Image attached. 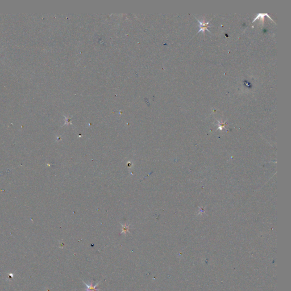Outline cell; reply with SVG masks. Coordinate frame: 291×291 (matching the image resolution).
Instances as JSON below:
<instances>
[{
    "mask_svg": "<svg viewBox=\"0 0 291 291\" xmlns=\"http://www.w3.org/2000/svg\"><path fill=\"white\" fill-rule=\"evenodd\" d=\"M197 20H198V22H199V25H200V30L199 31V32H197V34H198L199 32H201V31H202L203 33H204L205 30H207L208 32H210L209 30L208 29V25H209V24L210 21H208V22H206H206H205V21H204V20H203L202 22H201V21H200V20H197Z\"/></svg>",
    "mask_w": 291,
    "mask_h": 291,
    "instance_id": "obj_1",
    "label": "cell"
},
{
    "mask_svg": "<svg viewBox=\"0 0 291 291\" xmlns=\"http://www.w3.org/2000/svg\"><path fill=\"white\" fill-rule=\"evenodd\" d=\"M83 283L87 286V291H99L97 290H96V288L97 287V286L98 285L99 283H97L95 285H93V283H92L90 284H87V283H85L84 281H83Z\"/></svg>",
    "mask_w": 291,
    "mask_h": 291,
    "instance_id": "obj_2",
    "label": "cell"
},
{
    "mask_svg": "<svg viewBox=\"0 0 291 291\" xmlns=\"http://www.w3.org/2000/svg\"><path fill=\"white\" fill-rule=\"evenodd\" d=\"M264 16H267V17H268L270 19H271V20H273L271 18V17L269 16V15L267 14V13H264V14H263V13H260V14H258V16L255 17V18H254V20L252 21V22H254L256 20H257L258 19H261V20H264Z\"/></svg>",
    "mask_w": 291,
    "mask_h": 291,
    "instance_id": "obj_3",
    "label": "cell"
}]
</instances>
